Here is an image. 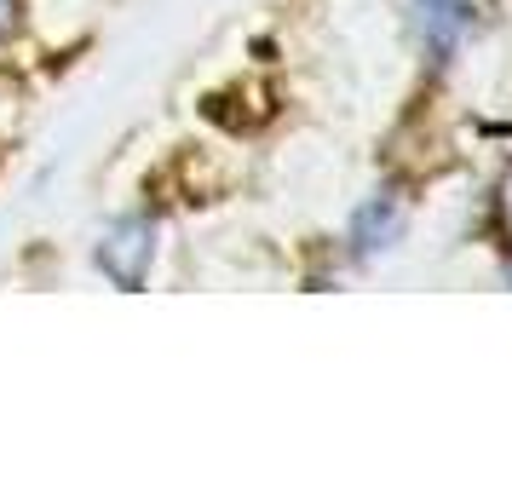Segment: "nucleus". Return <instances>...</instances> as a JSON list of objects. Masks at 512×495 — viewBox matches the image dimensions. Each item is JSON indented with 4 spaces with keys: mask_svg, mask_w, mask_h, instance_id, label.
<instances>
[{
    "mask_svg": "<svg viewBox=\"0 0 512 495\" xmlns=\"http://www.w3.org/2000/svg\"><path fill=\"white\" fill-rule=\"evenodd\" d=\"M409 231V196L397 179L374 185L346 219V260L351 265H380L386 254H397V242Z\"/></svg>",
    "mask_w": 512,
    "mask_h": 495,
    "instance_id": "2",
    "label": "nucleus"
},
{
    "mask_svg": "<svg viewBox=\"0 0 512 495\" xmlns=\"http://www.w3.org/2000/svg\"><path fill=\"white\" fill-rule=\"evenodd\" d=\"M495 225H501V236H507V248H512V167L495 185Z\"/></svg>",
    "mask_w": 512,
    "mask_h": 495,
    "instance_id": "4",
    "label": "nucleus"
},
{
    "mask_svg": "<svg viewBox=\"0 0 512 495\" xmlns=\"http://www.w3.org/2000/svg\"><path fill=\"white\" fill-rule=\"evenodd\" d=\"M18 29H24V0H0V52L18 41Z\"/></svg>",
    "mask_w": 512,
    "mask_h": 495,
    "instance_id": "5",
    "label": "nucleus"
},
{
    "mask_svg": "<svg viewBox=\"0 0 512 495\" xmlns=\"http://www.w3.org/2000/svg\"><path fill=\"white\" fill-rule=\"evenodd\" d=\"M156 248H162V225H156V213H116L93 242V265L121 288V294H139L150 283V271H156Z\"/></svg>",
    "mask_w": 512,
    "mask_h": 495,
    "instance_id": "1",
    "label": "nucleus"
},
{
    "mask_svg": "<svg viewBox=\"0 0 512 495\" xmlns=\"http://www.w3.org/2000/svg\"><path fill=\"white\" fill-rule=\"evenodd\" d=\"M403 29H409V47L420 52V64L438 75L455 64L466 35L478 29V6L472 0H409L403 6Z\"/></svg>",
    "mask_w": 512,
    "mask_h": 495,
    "instance_id": "3",
    "label": "nucleus"
}]
</instances>
